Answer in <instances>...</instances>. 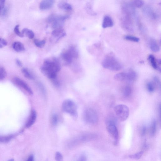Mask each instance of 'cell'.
Masks as SVG:
<instances>
[{"mask_svg": "<svg viewBox=\"0 0 161 161\" xmlns=\"http://www.w3.org/2000/svg\"><path fill=\"white\" fill-rule=\"evenodd\" d=\"M60 69L58 60L54 58L52 60H45L41 67V70L42 73L49 79L53 80L56 78L57 73L60 71Z\"/></svg>", "mask_w": 161, "mask_h": 161, "instance_id": "obj_1", "label": "cell"}, {"mask_svg": "<svg viewBox=\"0 0 161 161\" xmlns=\"http://www.w3.org/2000/svg\"><path fill=\"white\" fill-rule=\"evenodd\" d=\"M69 18V16L67 15L57 16L52 15L47 18V21L48 23L51 24L52 27L54 30L61 29L65 21Z\"/></svg>", "mask_w": 161, "mask_h": 161, "instance_id": "obj_2", "label": "cell"}, {"mask_svg": "<svg viewBox=\"0 0 161 161\" xmlns=\"http://www.w3.org/2000/svg\"><path fill=\"white\" fill-rule=\"evenodd\" d=\"M103 67L112 71H118L122 69L121 65L115 57L110 55L106 57L102 63Z\"/></svg>", "mask_w": 161, "mask_h": 161, "instance_id": "obj_3", "label": "cell"}, {"mask_svg": "<svg viewBox=\"0 0 161 161\" xmlns=\"http://www.w3.org/2000/svg\"><path fill=\"white\" fill-rule=\"evenodd\" d=\"M106 128L107 132L114 139V144H117L119 133L117 129L116 126V120L113 117H110L106 121Z\"/></svg>", "mask_w": 161, "mask_h": 161, "instance_id": "obj_4", "label": "cell"}, {"mask_svg": "<svg viewBox=\"0 0 161 161\" xmlns=\"http://www.w3.org/2000/svg\"><path fill=\"white\" fill-rule=\"evenodd\" d=\"M116 115L120 121L124 122L128 118L129 114L128 107L124 104H119L114 108Z\"/></svg>", "mask_w": 161, "mask_h": 161, "instance_id": "obj_5", "label": "cell"}, {"mask_svg": "<svg viewBox=\"0 0 161 161\" xmlns=\"http://www.w3.org/2000/svg\"><path fill=\"white\" fill-rule=\"evenodd\" d=\"M84 119L85 121L90 124L94 125L97 123L98 116L96 111L92 108H88L84 112Z\"/></svg>", "mask_w": 161, "mask_h": 161, "instance_id": "obj_6", "label": "cell"}, {"mask_svg": "<svg viewBox=\"0 0 161 161\" xmlns=\"http://www.w3.org/2000/svg\"><path fill=\"white\" fill-rule=\"evenodd\" d=\"M62 108L65 112L70 114L74 117L77 116L76 105L73 100L70 99L65 100L62 104Z\"/></svg>", "mask_w": 161, "mask_h": 161, "instance_id": "obj_7", "label": "cell"}, {"mask_svg": "<svg viewBox=\"0 0 161 161\" xmlns=\"http://www.w3.org/2000/svg\"><path fill=\"white\" fill-rule=\"evenodd\" d=\"M13 83L20 87L23 88L30 95L33 94V91L29 85L23 80L17 77H15L13 79Z\"/></svg>", "mask_w": 161, "mask_h": 161, "instance_id": "obj_8", "label": "cell"}, {"mask_svg": "<svg viewBox=\"0 0 161 161\" xmlns=\"http://www.w3.org/2000/svg\"><path fill=\"white\" fill-rule=\"evenodd\" d=\"M55 0H43L39 4V8L41 10H46L53 7Z\"/></svg>", "mask_w": 161, "mask_h": 161, "instance_id": "obj_9", "label": "cell"}, {"mask_svg": "<svg viewBox=\"0 0 161 161\" xmlns=\"http://www.w3.org/2000/svg\"><path fill=\"white\" fill-rule=\"evenodd\" d=\"M137 74L134 70H130L126 73L125 80L129 82H133L136 79Z\"/></svg>", "mask_w": 161, "mask_h": 161, "instance_id": "obj_10", "label": "cell"}, {"mask_svg": "<svg viewBox=\"0 0 161 161\" xmlns=\"http://www.w3.org/2000/svg\"><path fill=\"white\" fill-rule=\"evenodd\" d=\"M61 57L64 61L68 64L71 63L73 59L68 49L62 53Z\"/></svg>", "mask_w": 161, "mask_h": 161, "instance_id": "obj_11", "label": "cell"}, {"mask_svg": "<svg viewBox=\"0 0 161 161\" xmlns=\"http://www.w3.org/2000/svg\"><path fill=\"white\" fill-rule=\"evenodd\" d=\"M37 117V114L35 110H33L31 112L29 118L26 124V127L29 128L31 126L35 123Z\"/></svg>", "mask_w": 161, "mask_h": 161, "instance_id": "obj_12", "label": "cell"}, {"mask_svg": "<svg viewBox=\"0 0 161 161\" xmlns=\"http://www.w3.org/2000/svg\"><path fill=\"white\" fill-rule=\"evenodd\" d=\"M113 25V22L111 18L108 16L104 17L102 25V26L103 28L112 27Z\"/></svg>", "mask_w": 161, "mask_h": 161, "instance_id": "obj_13", "label": "cell"}, {"mask_svg": "<svg viewBox=\"0 0 161 161\" xmlns=\"http://www.w3.org/2000/svg\"><path fill=\"white\" fill-rule=\"evenodd\" d=\"M52 36L55 38H57V40L64 37L66 35V33L62 28L61 29L54 30L52 33Z\"/></svg>", "mask_w": 161, "mask_h": 161, "instance_id": "obj_14", "label": "cell"}, {"mask_svg": "<svg viewBox=\"0 0 161 161\" xmlns=\"http://www.w3.org/2000/svg\"><path fill=\"white\" fill-rule=\"evenodd\" d=\"M58 7L60 9L67 11H71L73 9L71 5L64 1L59 2L58 4Z\"/></svg>", "mask_w": 161, "mask_h": 161, "instance_id": "obj_15", "label": "cell"}, {"mask_svg": "<svg viewBox=\"0 0 161 161\" xmlns=\"http://www.w3.org/2000/svg\"><path fill=\"white\" fill-rule=\"evenodd\" d=\"M149 45L150 48L152 51L156 52L159 51L160 47L157 42L154 39H151L149 42Z\"/></svg>", "mask_w": 161, "mask_h": 161, "instance_id": "obj_16", "label": "cell"}, {"mask_svg": "<svg viewBox=\"0 0 161 161\" xmlns=\"http://www.w3.org/2000/svg\"><path fill=\"white\" fill-rule=\"evenodd\" d=\"M13 48L15 51L17 52L23 51L25 49L23 44L20 42H15L13 44Z\"/></svg>", "mask_w": 161, "mask_h": 161, "instance_id": "obj_17", "label": "cell"}, {"mask_svg": "<svg viewBox=\"0 0 161 161\" xmlns=\"http://www.w3.org/2000/svg\"><path fill=\"white\" fill-rule=\"evenodd\" d=\"M22 72L24 76L30 80H34L35 77L33 75L30 70L26 68H23L22 69Z\"/></svg>", "mask_w": 161, "mask_h": 161, "instance_id": "obj_18", "label": "cell"}, {"mask_svg": "<svg viewBox=\"0 0 161 161\" xmlns=\"http://www.w3.org/2000/svg\"><path fill=\"white\" fill-rule=\"evenodd\" d=\"M22 33L24 36V35L28 37L30 39H32L34 37V34L33 32L31 30L25 28L22 31Z\"/></svg>", "mask_w": 161, "mask_h": 161, "instance_id": "obj_19", "label": "cell"}, {"mask_svg": "<svg viewBox=\"0 0 161 161\" xmlns=\"http://www.w3.org/2000/svg\"><path fill=\"white\" fill-rule=\"evenodd\" d=\"M149 61L152 65V67L155 69H159L157 62L154 57L152 54L149 55L148 57Z\"/></svg>", "mask_w": 161, "mask_h": 161, "instance_id": "obj_20", "label": "cell"}, {"mask_svg": "<svg viewBox=\"0 0 161 161\" xmlns=\"http://www.w3.org/2000/svg\"><path fill=\"white\" fill-rule=\"evenodd\" d=\"M157 122L154 120L151 124L149 130V133L151 137H153L155 134L157 129Z\"/></svg>", "mask_w": 161, "mask_h": 161, "instance_id": "obj_21", "label": "cell"}, {"mask_svg": "<svg viewBox=\"0 0 161 161\" xmlns=\"http://www.w3.org/2000/svg\"><path fill=\"white\" fill-rule=\"evenodd\" d=\"M114 78L116 80L120 81H123L125 80L126 73H121L115 74Z\"/></svg>", "mask_w": 161, "mask_h": 161, "instance_id": "obj_22", "label": "cell"}, {"mask_svg": "<svg viewBox=\"0 0 161 161\" xmlns=\"http://www.w3.org/2000/svg\"><path fill=\"white\" fill-rule=\"evenodd\" d=\"M73 58H76L78 56V54L77 49L74 46H70L68 49Z\"/></svg>", "mask_w": 161, "mask_h": 161, "instance_id": "obj_23", "label": "cell"}, {"mask_svg": "<svg viewBox=\"0 0 161 161\" xmlns=\"http://www.w3.org/2000/svg\"><path fill=\"white\" fill-rule=\"evenodd\" d=\"M132 93V90L130 87H125L123 90V94L125 98H128L131 96Z\"/></svg>", "mask_w": 161, "mask_h": 161, "instance_id": "obj_24", "label": "cell"}, {"mask_svg": "<svg viewBox=\"0 0 161 161\" xmlns=\"http://www.w3.org/2000/svg\"><path fill=\"white\" fill-rule=\"evenodd\" d=\"M34 42L36 46L39 48L43 47L46 44V41L45 40L40 41L38 39H35L34 40Z\"/></svg>", "mask_w": 161, "mask_h": 161, "instance_id": "obj_25", "label": "cell"}, {"mask_svg": "<svg viewBox=\"0 0 161 161\" xmlns=\"http://www.w3.org/2000/svg\"><path fill=\"white\" fill-rule=\"evenodd\" d=\"M143 153V151H141V152L134 154L129 155L128 157L131 159L136 160H139L141 157Z\"/></svg>", "mask_w": 161, "mask_h": 161, "instance_id": "obj_26", "label": "cell"}, {"mask_svg": "<svg viewBox=\"0 0 161 161\" xmlns=\"http://www.w3.org/2000/svg\"><path fill=\"white\" fill-rule=\"evenodd\" d=\"M133 3L135 7L140 8L143 6L144 2L143 0H133Z\"/></svg>", "mask_w": 161, "mask_h": 161, "instance_id": "obj_27", "label": "cell"}, {"mask_svg": "<svg viewBox=\"0 0 161 161\" xmlns=\"http://www.w3.org/2000/svg\"><path fill=\"white\" fill-rule=\"evenodd\" d=\"M7 73L6 70L2 67H0V80L4 79L6 77Z\"/></svg>", "mask_w": 161, "mask_h": 161, "instance_id": "obj_28", "label": "cell"}, {"mask_svg": "<svg viewBox=\"0 0 161 161\" xmlns=\"http://www.w3.org/2000/svg\"><path fill=\"white\" fill-rule=\"evenodd\" d=\"M147 88L149 92L152 93L154 92L155 90L154 84L152 82L148 83L147 84Z\"/></svg>", "mask_w": 161, "mask_h": 161, "instance_id": "obj_29", "label": "cell"}, {"mask_svg": "<svg viewBox=\"0 0 161 161\" xmlns=\"http://www.w3.org/2000/svg\"><path fill=\"white\" fill-rule=\"evenodd\" d=\"M125 38L126 40H129V41L135 42H138L139 41V38L132 36H130V35L125 36Z\"/></svg>", "mask_w": 161, "mask_h": 161, "instance_id": "obj_30", "label": "cell"}, {"mask_svg": "<svg viewBox=\"0 0 161 161\" xmlns=\"http://www.w3.org/2000/svg\"><path fill=\"white\" fill-rule=\"evenodd\" d=\"M12 138V136L10 135L7 136L0 137V142L6 143L7 142Z\"/></svg>", "mask_w": 161, "mask_h": 161, "instance_id": "obj_31", "label": "cell"}, {"mask_svg": "<svg viewBox=\"0 0 161 161\" xmlns=\"http://www.w3.org/2000/svg\"><path fill=\"white\" fill-rule=\"evenodd\" d=\"M58 117L56 114H53L51 118V122L53 125H56L58 122Z\"/></svg>", "mask_w": 161, "mask_h": 161, "instance_id": "obj_32", "label": "cell"}, {"mask_svg": "<svg viewBox=\"0 0 161 161\" xmlns=\"http://www.w3.org/2000/svg\"><path fill=\"white\" fill-rule=\"evenodd\" d=\"M19 25H17L15 27L14 29V31L15 33H16L18 36L21 37H24V35L22 34V32H20L19 30Z\"/></svg>", "mask_w": 161, "mask_h": 161, "instance_id": "obj_33", "label": "cell"}, {"mask_svg": "<svg viewBox=\"0 0 161 161\" xmlns=\"http://www.w3.org/2000/svg\"><path fill=\"white\" fill-rule=\"evenodd\" d=\"M147 129L145 126H143L141 128L140 131V134L141 137L144 136L146 133Z\"/></svg>", "mask_w": 161, "mask_h": 161, "instance_id": "obj_34", "label": "cell"}, {"mask_svg": "<svg viewBox=\"0 0 161 161\" xmlns=\"http://www.w3.org/2000/svg\"><path fill=\"white\" fill-rule=\"evenodd\" d=\"M7 44V43L6 40L1 38H0V48H2Z\"/></svg>", "mask_w": 161, "mask_h": 161, "instance_id": "obj_35", "label": "cell"}, {"mask_svg": "<svg viewBox=\"0 0 161 161\" xmlns=\"http://www.w3.org/2000/svg\"><path fill=\"white\" fill-rule=\"evenodd\" d=\"M63 159L62 154L59 152H57L55 154V159L57 161H62Z\"/></svg>", "mask_w": 161, "mask_h": 161, "instance_id": "obj_36", "label": "cell"}, {"mask_svg": "<svg viewBox=\"0 0 161 161\" xmlns=\"http://www.w3.org/2000/svg\"><path fill=\"white\" fill-rule=\"evenodd\" d=\"M5 2L6 0H0V16L2 10L5 7Z\"/></svg>", "mask_w": 161, "mask_h": 161, "instance_id": "obj_37", "label": "cell"}, {"mask_svg": "<svg viewBox=\"0 0 161 161\" xmlns=\"http://www.w3.org/2000/svg\"><path fill=\"white\" fill-rule=\"evenodd\" d=\"M38 86L42 94L44 95H45L46 94V91H45V90L43 85L41 83H39Z\"/></svg>", "mask_w": 161, "mask_h": 161, "instance_id": "obj_38", "label": "cell"}, {"mask_svg": "<svg viewBox=\"0 0 161 161\" xmlns=\"http://www.w3.org/2000/svg\"><path fill=\"white\" fill-rule=\"evenodd\" d=\"M8 12V9L6 7H4L2 10L1 15V16L4 17L7 15Z\"/></svg>", "mask_w": 161, "mask_h": 161, "instance_id": "obj_39", "label": "cell"}, {"mask_svg": "<svg viewBox=\"0 0 161 161\" xmlns=\"http://www.w3.org/2000/svg\"><path fill=\"white\" fill-rule=\"evenodd\" d=\"M86 11L88 13H93L91 7L90 6L89 4H87L86 7Z\"/></svg>", "mask_w": 161, "mask_h": 161, "instance_id": "obj_40", "label": "cell"}, {"mask_svg": "<svg viewBox=\"0 0 161 161\" xmlns=\"http://www.w3.org/2000/svg\"><path fill=\"white\" fill-rule=\"evenodd\" d=\"M16 63L18 66L19 67L22 66V62L19 59H17L16 60Z\"/></svg>", "mask_w": 161, "mask_h": 161, "instance_id": "obj_41", "label": "cell"}, {"mask_svg": "<svg viewBox=\"0 0 161 161\" xmlns=\"http://www.w3.org/2000/svg\"><path fill=\"white\" fill-rule=\"evenodd\" d=\"M28 161H33L34 160V157L33 155H30L28 158Z\"/></svg>", "mask_w": 161, "mask_h": 161, "instance_id": "obj_42", "label": "cell"}, {"mask_svg": "<svg viewBox=\"0 0 161 161\" xmlns=\"http://www.w3.org/2000/svg\"><path fill=\"white\" fill-rule=\"evenodd\" d=\"M148 145L146 143V142H145L143 145V148L144 149H147L148 148Z\"/></svg>", "mask_w": 161, "mask_h": 161, "instance_id": "obj_43", "label": "cell"}, {"mask_svg": "<svg viewBox=\"0 0 161 161\" xmlns=\"http://www.w3.org/2000/svg\"><path fill=\"white\" fill-rule=\"evenodd\" d=\"M157 61H158V63L160 64V65L161 64V60L160 59H159L158 60H157Z\"/></svg>", "mask_w": 161, "mask_h": 161, "instance_id": "obj_44", "label": "cell"}]
</instances>
